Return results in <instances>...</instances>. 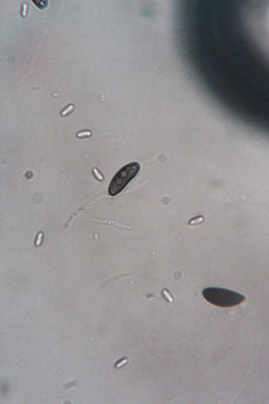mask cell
<instances>
[{"label":"cell","instance_id":"obj_6","mask_svg":"<svg viewBox=\"0 0 269 404\" xmlns=\"http://www.w3.org/2000/svg\"><path fill=\"white\" fill-rule=\"evenodd\" d=\"M92 171H93V175H94L95 178H96V179H97V180H98V181H100V182L103 181L104 179V176H103V175H102V174L100 172V171H99V170L97 169V168H93Z\"/></svg>","mask_w":269,"mask_h":404},{"label":"cell","instance_id":"obj_2","mask_svg":"<svg viewBox=\"0 0 269 404\" xmlns=\"http://www.w3.org/2000/svg\"><path fill=\"white\" fill-rule=\"evenodd\" d=\"M139 170L140 165L138 163L134 162L127 165L119 170L110 184L109 189L110 195L115 196L121 193L128 183L135 177Z\"/></svg>","mask_w":269,"mask_h":404},{"label":"cell","instance_id":"obj_3","mask_svg":"<svg viewBox=\"0 0 269 404\" xmlns=\"http://www.w3.org/2000/svg\"><path fill=\"white\" fill-rule=\"evenodd\" d=\"M203 221H204L203 217L201 216V215H198V216H197V217H195L194 218H192V219L190 220L189 222H188V224L190 225H192V226L198 225L201 224V223L203 222Z\"/></svg>","mask_w":269,"mask_h":404},{"label":"cell","instance_id":"obj_8","mask_svg":"<svg viewBox=\"0 0 269 404\" xmlns=\"http://www.w3.org/2000/svg\"><path fill=\"white\" fill-rule=\"evenodd\" d=\"M34 4L36 5L38 8H39L40 9H43V8H45L46 5H47V2L46 1H33Z\"/></svg>","mask_w":269,"mask_h":404},{"label":"cell","instance_id":"obj_1","mask_svg":"<svg viewBox=\"0 0 269 404\" xmlns=\"http://www.w3.org/2000/svg\"><path fill=\"white\" fill-rule=\"evenodd\" d=\"M203 295L210 303L221 307H234L245 301L244 295L221 288H207L203 290Z\"/></svg>","mask_w":269,"mask_h":404},{"label":"cell","instance_id":"obj_10","mask_svg":"<svg viewBox=\"0 0 269 404\" xmlns=\"http://www.w3.org/2000/svg\"><path fill=\"white\" fill-rule=\"evenodd\" d=\"M127 362V359H126V360H122V361L121 362H119V363H118V365H116V367H121V366H122V365H123L125 364V362Z\"/></svg>","mask_w":269,"mask_h":404},{"label":"cell","instance_id":"obj_5","mask_svg":"<svg viewBox=\"0 0 269 404\" xmlns=\"http://www.w3.org/2000/svg\"><path fill=\"white\" fill-rule=\"evenodd\" d=\"M92 135V132L90 130H83V131H80L78 133L77 136L80 139H84V138H86V137H89Z\"/></svg>","mask_w":269,"mask_h":404},{"label":"cell","instance_id":"obj_4","mask_svg":"<svg viewBox=\"0 0 269 404\" xmlns=\"http://www.w3.org/2000/svg\"><path fill=\"white\" fill-rule=\"evenodd\" d=\"M75 108V106L74 104H69V105L67 106L65 108H64L62 111H61V114L62 117H66L67 115L69 114L70 113H71Z\"/></svg>","mask_w":269,"mask_h":404},{"label":"cell","instance_id":"obj_7","mask_svg":"<svg viewBox=\"0 0 269 404\" xmlns=\"http://www.w3.org/2000/svg\"><path fill=\"white\" fill-rule=\"evenodd\" d=\"M43 237H44L43 233L42 231H40L39 233H38V235L36 237V246H40V244L42 243Z\"/></svg>","mask_w":269,"mask_h":404},{"label":"cell","instance_id":"obj_9","mask_svg":"<svg viewBox=\"0 0 269 404\" xmlns=\"http://www.w3.org/2000/svg\"><path fill=\"white\" fill-rule=\"evenodd\" d=\"M28 14V5L26 4H22V8L21 10V16L23 18H26Z\"/></svg>","mask_w":269,"mask_h":404}]
</instances>
